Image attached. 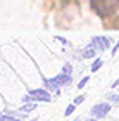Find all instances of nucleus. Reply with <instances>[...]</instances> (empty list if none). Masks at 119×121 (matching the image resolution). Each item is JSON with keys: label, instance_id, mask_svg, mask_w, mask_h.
Returning a JSON list of instances; mask_svg holds the SVG:
<instances>
[{"label": "nucleus", "instance_id": "obj_1", "mask_svg": "<svg viewBox=\"0 0 119 121\" xmlns=\"http://www.w3.org/2000/svg\"><path fill=\"white\" fill-rule=\"evenodd\" d=\"M90 7L100 17H109L117 10L119 0H90Z\"/></svg>", "mask_w": 119, "mask_h": 121}, {"label": "nucleus", "instance_id": "obj_2", "mask_svg": "<svg viewBox=\"0 0 119 121\" xmlns=\"http://www.w3.org/2000/svg\"><path fill=\"white\" fill-rule=\"evenodd\" d=\"M28 93L31 102H52V95L47 88H35V90H29Z\"/></svg>", "mask_w": 119, "mask_h": 121}, {"label": "nucleus", "instance_id": "obj_3", "mask_svg": "<svg viewBox=\"0 0 119 121\" xmlns=\"http://www.w3.org/2000/svg\"><path fill=\"white\" fill-rule=\"evenodd\" d=\"M111 111V104L109 102H100V104H97V106H93V109L90 111L91 114V118H97V119H102L104 116H107Z\"/></svg>", "mask_w": 119, "mask_h": 121}, {"label": "nucleus", "instance_id": "obj_4", "mask_svg": "<svg viewBox=\"0 0 119 121\" xmlns=\"http://www.w3.org/2000/svg\"><path fill=\"white\" fill-rule=\"evenodd\" d=\"M53 81L59 85V86H67V85H71V74H67V73H61V74H57L55 78H53Z\"/></svg>", "mask_w": 119, "mask_h": 121}, {"label": "nucleus", "instance_id": "obj_5", "mask_svg": "<svg viewBox=\"0 0 119 121\" xmlns=\"http://www.w3.org/2000/svg\"><path fill=\"white\" fill-rule=\"evenodd\" d=\"M91 45H93V47L97 48V50H105V48L109 47V38H102V36H97V38H93Z\"/></svg>", "mask_w": 119, "mask_h": 121}, {"label": "nucleus", "instance_id": "obj_6", "mask_svg": "<svg viewBox=\"0 0 119 121\" xmlns=\"http://www.w3.org/2000/svg\"><path fill=\"white\" fill-rule=\"evenodd\" d=\"M43 86H45V88L50 92V93L53 92L55 95L59 93V85L55 83V81H53V78H45V80H43Z\"/></svg>", "mask_w": 119, "mask_h": 121}, {"label": "nucleus", "instance_id": "obj_7", "mask_svg": "<svg viewBox=\"0 0 119 121\" xmlns=\"http://www.w3.org/2000/svg\"><path fill=\"white\" fill-rule=\"evenodd\" d=\"M35 109H36V102H26V104H23V106L19 107V111L26 114V112H33Z\"/></svg>", "mask_w": 119, "mask_h": 121}, {"label": "nucleus", "instance_id": "obj_8", "mask_svg": "<svg viewBox=\"0 0 119 121\" xmlns=\"http://www.w3.org/2000/svg\"><path fill=\"white\" fill-rule=\"evenodd\" d=\"M95 52H97V48L93 45H90V47H86L85 50H83V57L85 59H90V57H95Z\"/></svg>", "mask_w": 119, "mask_h": 121}, {"label": "nucleus", "instance_id": "obj_9", "mask_svg": "<svg viewBox=\"0 0 119 121\" xmlns=\"http://www.w3.org/2000/svg\"><path fill=\"white\" fill-rule=\"evenodd\" d=\"M107 100H111V102L119 106V93H107Z\"/></svg>", "mask_w": 119, "mask_h": 121}, {"label": "nucleus", "instance_id": "obj_10", "mask_svg": "<svg viewBox=\"0 0 119 121\" xmlns=\"http://www.w3.org/2000/svg\"><path fill=\"white\" fill-rule=\"evenodd\" d=\"M74 109H76V104L73 102L71 106H67V107H66V111H64V114H66V116H69V114H73V112H74Z\"/></svg>", "mask_w": 119, "mask_h": 121}, {"label": "nucleus", "instance_id": "obj_11", "mask_svg": "<svg viewBox=\"0 0 119 121\" xmlns=\"http://www.w3.org/2000/svg\"><path fill=\"white\" fill-rule=\"evenodd\" d=\"M100 66H102V60H100V59H97L95 62H93V66H91V71H98V69H100Z\"/></svg>", "mask_w": 119, "mask_h": 121}, {"label": "nucleus", "instance_id": "obj_12", "mask_svg": "<svg viewBox=\"0 0 119 121\" xmlns=\"http://www.w3.org/2000/svg\"><path fill=\"white\" fill-rule=\"evenodd\" d=\"M88 81H90V78H83V80H81L79 83H78V88H83V86L88 83Z\"/></svg>", "mask_w": 119, "mask_h": 121}, {"label": "nucleus", "instance_id": "obj_13", "mask_svg": "<svg viewBox=\"0 0 119 121\" xmlns=\"http://www.w3.org/2000/svg\"><path fill=\"white\" fill-rule=\"evenodd\" d=\"M62 73H67V74H71V66H69V64H66V66H64V69H62Z\"/></svg>", "mask_w": 119, "mask_h": 121}, {"label": "nucleus", "instance_id": "obj_14", "mask_svg": "<svg viewBox=\"0 0 119 121\" xmlns=\"http://www.w3.org/2000/svg\"><path fill=\"white\" fill-rule=\"evenodd\" d=\"M83 100H85V97H83V95H79L78 99H74V104H76V106H78V104H81Z\"/></svg>", "mask_w": 119, "mask_h": 121}, {"label": "nucleus", "instance_id": "obj_15", "mask_svg": "<svg viewBox=\"0 0 119 121\" xmlns=\"http://www.w3.org/2000/svg\"><path fill=\"white\" fill-rule=\"evenodd\" d=\"M117 85H119V80H116V81H114V83H112V86H114V88H116V86H117Z\"/></svg>", "mask_w": 119, "mask_h": 121}, {"label": "nucleus", "instance_id": "obj_16", "mask_svg": "<svg viewBox=\"0 0 119 121\" xmlns=\"http://www.w3.org/2000/svg\"><path fill=\"white\" fill-rule=\"evenodd\" d=\"M28 121H36V118H35V119H28Z\"/></svg>", "mask_w": 119, "mask_h": 121}]
</instances>
